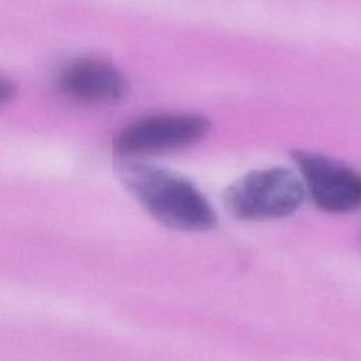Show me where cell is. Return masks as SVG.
Wrapping results in <instances>:
<instances>
[{
	"mask_svg": "<svg viewBox=\"0 0 361 361\" xmlns=\"http://www.w3.org/2000/svg\"><path fill=\"white\" fill-rule=\"evenodd\" d=\"M209 130L210 121L199 114H151L123 127L114 138V148L128 157L172 152L197 144Z\"/></svg>",
	"mask_w": 361,
	"mask_h": 361,
	"instance_id": "obj_3",
	"label": "cell"
},
{
	"mask_svg": "<svg viewBox=\"0 0 361 361\" xmlns=\"http://www.w3.org/2000/svg\"><path fill=\"white\" fill-rule=\"evenodd\" d=\"M120 178L141 206L166 227L182 231H207L216 223V212L197 186L172 171L130 162Z\"/></svg>",
	"mask_w": 361,
	"mask_h": 361,
	"instance_id": "obj_1",
	"label": "cell"
},
{
	"mask_svg": "<svg viewBox=\"0 0 361 361\" xmlns=\"http://www.w3.org/2000/svg\"><path fill=\"white\" fill-rule=\"evenodd\" d=\"M17 96V86L13 80H8L7 78L1 79L0 83V103L1 106L13 102Z\"/></svg>",
	"mask_w": 361,
	"mask_h": 361,
	"instance_id": "obj_6",
	"label": "cell"
},
{
	"mask_svg": "<svg viewBox=\"0 0 361 361\" xmlns=\"http://www.w3.org/2000/svg\"><path fill=\"white\" fill-rule=\"evenodd\" d=\"M306 192L323 212L348 213L361 207V175L320 152H292Z\"/></svg>",
	"mask_w": 361,
	"mask_h": 361,
	"instance_id": "obj_4",
	"label": "cell"
},
{
	"mask_svg": "<svg viewBox=\"0 0 361 361\" xmlns=\"http://www.w3.org/2000/svg\"><path fill=\"white\" fill-rule=\"evenodd\" d=\"M56 87L66 99L82 104H110L128 92L126 76L110 62L78 58L65 63L56 75Z\"/></svg>",
	"mask_w": 361,
	"mask_h": 361,
	"instance_id": "obj_5",
	"label": "cell"
},
{
	"mask_svg": "<svg viewBox=\"0 0 361 361\" xmlns=\"http://www.w3.org/2000/svg\"><path fill=\"white\" fill-rule=\"evenodd\" d=\"M305 195L299 173L274 166L252 171L233 182L224 192V204L238 220L262 221L293 214Z\"/></svg>",
	"mask_w": 361,
	"mask_h": 361,
	"instance_id": "obj_2",
	"label": "cell"
}]
</instances>
